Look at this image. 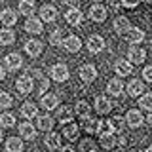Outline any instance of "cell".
I'll return each instance as SVG.
<instances>
[{
	"mask_svg": "<svg viewBox=\"0 0 152 152\" xmlns=\"http://www.w3.org/2000/svg\"><path fill=\"white\" fill-rule=\"evenodd\" d=\"M25 51L31 57H38L42 53V42H38V40H28L27 44H25Z\"/></svg>",
	"mask_w": 152,
	"mask_h": 152,
	"instance_id": "24",
	"label": "cell"
},
{
	"mask_svg": "<svg viewBox=\"0 0 152 152\" xmlns=\"http://www.w3.org/2000/svg\"><path fill=\"white\" fill-rule=\"evenodd\" d=\"M36 127L40 131H51V127H53V118L44 114V116H38L36 118Z\"/></svg>",
	"mask_w": 152,
	"mask_h": 152,
	"instance_id": "22",
	"label": "cell"
},
{
	"mask_svg": "<svg viewBox=\"0 0 152 152\" xmlns=\"http://www.w3.org/2000/svg\"><path fill=\"white\" fill-rule=\"evenodd\" d=\"M95 110H97L99 114H108L112 110V103H110V99H107V97H97L95 99Z\"/></svg>",
	"mask_w": 152,
	"mask_h": 152,
	"instance_id": "16",
	"label": "cell"
},
{
	"mask_svg": "<svg viewBox=\"0 0 152 152\" xmlns=\"http://www.w3.org/2000/svg\"><path fill=\"white\" fill-rule=\"evenodd\" d=\"M0 21H2L6 27H12V25H15V23H17V15H15V12H13L12 8H6V10H2V12H0Z\"/></svg>",
	"mask_w": 152,
	"mask_h": 152,
	"instance_id": "18",
	"label": "cell"
},
{
	"mask_svg": "<svg viewBox=\"0 0 152 152\" xmlns=\"http://www.w3.org/2000/svg\"><path fill=\"white\" fill-rule=\"evenodd\" d=\"M4 65H6L8 70H17V69L23 66V59H21L19 53H10V55H6V59H4Z\"/></svg>",
	"mask_w": 152,
	"mask_h": 152,
	"instance_id": "9",
	"label": "cell"
},
{
	"mask_svg": "<svg viewBox=\"0 0 152 152\" xmlns=\"http://www.w3.org/2000/svg\"><path fill=\"white\" fill-rule=\"evenodd\" d=\"M4 76H6V70H4V66L0 65V82H2V80H4Z\"/></svg>",
	"mask_w": 152,
	"mask_h": 152,
	"instance_id": "44",
	"label": "cell"
},
{
	"mask_svg": "<svg viewBox=\"0 0 152 152\" xmlns=\"http://www.w3.org/2000/svg\"><path fill=\"white\" fill-rule=\"evenodd\" d=\"M142 78H145L146 82H152V65L145 66V70H142Z\"/></svg>",
	"mask_w": 152,
	"mask_h": 152,
	"instance_id": "40",
	"label": "cell"
},
{
	"mask_svg": "<svg viewBox=\"0 0 152 152\" xmlns=\"http://www.w3.org/2000/svg\"><path fill=\"white\" fill-rule=\"evenodd\" d=\"M19 12H21L23 15L32 17V13H34V2H32V0H21V2H19Z\"/></svg>",
	"mask_w": 152,
	"mask_h": 152,
	"instance_id": "31",
	"label": "cell"
},
{
	"mask_svg": "<svg viewBox=\"0 0 152 152\" xmlns=\"http://www.w3.org/2000/svg\"><path fill=\"white\" fill-rule=\"evenodd\" d=\"M114 70H116L118 76H129L133 72V65L129 61H126V59H120V61H116V65H114Z\"/></svg>",
	"mask_w": 152,
	"mask_h": 152,
	"instance_id": "15",
	"label": "cell"
},
{
	"mask_svg": "<svg viewBox=\"0 0 152 152\" xmlns=\"http://www.w3.org/2000/svg\"><path fill=\"white\" fill-rule=\"evenodd\" d=\"M126 40L129 44H141L145 40V31H141L139 27H131L129 31L126 32Z\"/></svg>",
	"mask_w": 152,
	"mask_h": 152,
	"instance_id": "5",
	"label": "cell"
},
{
	"mask_svg": "<svg viewBox=\"0 0 152 152\" xmlns=\"http://www.w3.org/2000/svg\"><path fill=\"white\" fill-rule=\"evenodd\" d=\"M57 17V8L55 6H50V4H46V6L40 8V19L46 23H53Z\"/></svg>",
	"mask_w": 152,
	"mask_h": 152,
	"instance_id": "8",
	"label": "cell"
},
{
	"mask_svg": "<svg viewBox=\"0 0 152 152\" xmlns=\"http://www.w3.org/2000/svg\"><path fill=\"white\" fill-rule=\"evenodd\" d=\"M0 126H2V127H13V126H15V116L10 114V112L0 114Z\"/></svg>",
	"mask_w": 152,
	"mask_h": 152,
	"instance_id": "34",
	"label": "cell"
},
{
	"mask_svg": "<svg viewBox=\"0 0 152 152\" xmlns=\"http://www.w3.org/2000/svg\"><path fill=\"white\" fill-rule=\"evenodd\" d=\"M95 150H97V146L91 139H84L80 142V152H95Z\"/></svg>",
	"mask_w": 152,
	"mask_h": 152,
	"instance_id": "39",
	"label": "cell"
},
{
	"mask_svg": "<svg viewBox=\"0 0 152 152\" xmlns=\"http://www.w3.org/2000/svg\"><path fill=\"white\" fill-rule=\"evenodd\" d=\"M46 146L50 150H59L61 148V135L59 133H50L46 137Z\"/></svg>",
	"mask_w": 152,
	"mask_h": 152,
	"instance_id": "27",
	"label": "cell"
},
{
	"mask_svg": "<svg viewBox=\"0 0 152 152\" xmlns=\"http://www.w3.org/2000/svg\"><path fill=\"white\" fill-rule=\"evenodd\" d=\"M61 152H76L72 146H65V148H61Z\"/></svg>",
	"mask_w": 152,
	"mask_h": 152,
	"instance_id": "45",
	"label": "cell"
},
{
	"mask_svg": "<svg viewBox=\"0 0 152 152\" xmlns=\"http://www.w3.org/2000/svg\"><path fill=\"white\" fill-rule=\"evenodd\" d=\"M63 42H65L63 40V31H61V28H55V31L50 34V44L51 46H61Z\"/></svg>",
	"mask_w": 152,
	"mask_h": 152,
	"instance_id": "37",
	"label": "cell"
},
{
	"mask_svg": "<svg viewBox=\"0 0 152 152\" xmlns=\"http://www.w3.org/2000/svg\"><path fill=\"white\" fill-rule=\"evenodd\" d=\"M65 19H66L69 25H80V23L84 21V13L80 12L78 8H70L69 12L65 13Z\"/></svg>",
	"mask_w": 152,
	"mask_h": 152,
	"instance_id": "12",
	"label": "cell"
},
{
	"mask_svg": "<svg viewBox=\"0 0 152 152\" xmlns=\"http://www.w3.org/2000/svg\"><path fill=\"white\" fill-rule=\"evenodd\" d=\"M145 152H152V146H148V148H146V150H145Z\"/></svg>",
	"mask_w": 152,
	"mask_h": 152,
	"instance_id": "47",
	"label": "cell"
},
{
	"mask_svg": "<svg viewBox=\"0 0 152 152\" xmlns=\"http://www.w3.org/2000/svg\"><path fill=\"white\" fill-rule=\"evenodd\" d=\"M145 2H152V0H145Z\"/></svg>",
	"mask_w": 152,
	"mask_h": 152,
	"instance_id": "49",
	"label": "cell"
},
{
	"mask_svg": "<svg viewBox=\"0 0 152 152\" xmlns=\"http://www.w3.org/2000/svg\"><path fill=\"white\" fill-rule=\"evenodd\" d=\"M80 78H82L86 84L93 82V80L97 78V69H95L93 65H84L82 69H80Z\"/></svg>",
	"mask_w": 152,
	"mask_h": 152,
	"instance_id": "13",
	"label": "cell"
},
{
	"mask_svg": "<svg viewBox=\"0 0 152 152\" xmlns=\"http://www.w3.org/2000/svg\"><path fill=\"white\" fill-rule=\"evenodd\" d=\"M12 95L6 93V91H0V110H4V108H10L12 107Z\"/></svg>",
	"mask_w": 152,
	"mask_h": 152,
	"instance_id": "38",
	"label": "cell"
},
{
	"mask_svg": "<svg viewBox=\"0 0 152 152\" xmlns=\"http://www.w3.org/2000/svg\"><path fill=\"white\" fill-rule=\"evenodd\" d=\"M89 110H91V108H89V104L86 103V101H78L76 103V114H78L80 118H89Z\"/></svg>",
	"mask_w": 152,
	"mask_h": 152,
	"instance_id": "33",
	"label": "cell"
},
{
	"mask_svg": "<svg viewBox=\"0 0 152 152\" xmlns=\"http://www.w3.org/2000/svg\"><path fill=\"white\" fill-rule=\"evenodd\" d=\"M89 17H91L95 23H103L104 19H107V8L101 6V4H95V6L89 8Z\"/></svg>",
	"mask_w": 152,
	"mask_h": 152,
	"instance_id": "6",
	"label": "cell"
},
{
	"mask_svg": "<svg viewBox=\"0 0 152 152\" xmlns=\"http://www.w3.org/2000/svg\"><path fill=\"white\" fill-rule=\"evenodd\" d=\"M63 135L66 137V139L69 141H74L76 137H78V126H76V124H66V126L63 127Z\"/></svg>",
	"mask_w": 152,
	"mask_h": 152,
	"instance_id": "32",
	"label": "cell"
},
{
	"mask_svg": "<svg viewBox=\"0 0 152 152\" xmlns=\"http://www.w3.org/2000/svg\"><path fill=\"white\" fill-rule=\"evenodd\" d=\"M95 2H99V0H95Z\"/></svg>",
	"mask_w": 152,
	"mask_h": 152,
	"instance_id": "50",
	"label": "cell"
},
{
	"mask_svg": "<svg viewBox=\"0 0 152 152\" xmlns=\"http://www.w3.org/2000/svg\"><path fill=\"white\" fill-rule=\"evenodd\" d=\"M15 42V34H13V31H10V28H2L0 31V44L2 46H10Z\"/></svg>",
	"mask_w": 152,
	"mask_h": 152,
	"instance_id": "29",
	"label": "cell"
},
{
	"mask_svg": "<svg viewBox=\"0 0 152 152\" xmlns=\"http://www.w3.org/2000/svg\"><path fill=\"white\" fill-rule=\"evenodd\" d=\"M2 137H4V135H2V129H0V141H2Z\"/></svg>",
	"mask_w": 152,
	"mask_h": 152,
	"instance_id": "48",
	"label": "cell"
},
{
	"mask_svg": "<svg viewBox=\"0 0 152 152\" xmlns=\"http://www.w3.org/2000/svg\"><path fill=\"white\" fill-rule=\"evenodd\" d=\"M139 107L142 108V110L152 112V93H145V95H141V99H139Z\"/></svg>",
	"mask_w": 152,
	"mask_h": 152,
	"instance_id": "35",
	"label": "cell"
},
{
	"mask_svg": "<svg viewBox=\"0 0 152 152\" xmlns=\"http://www.w3.org/2000/svg\"><path fill=\"white\" fill-rule=\"evenodd\" d=\"M72 118H74V110L70 107H61L59 110H57V120L61 124H65V126L72 122Z\"/></svg>",
	"mask_w": 152,
	"mask_h": 152,
	"instance_id": "19",
	"label": "cell"
},
{
	"mask_svg": "<svg viewBox=\"0 0 152 152\" xmlns=\"http://www.w3.org/2000/svg\"><path fill=\"white\" fill-rule=\"evenodd\" d=\"M146 122H148V124H152V112L148 114V118H146Z\"/></svg>",
	"mask_w": 152,
	"mask_h": 152,
	"instance_id": "46",
	"label": "cell"
},
{
	"mask_svg": "<svg viewBox=\"0 0 152 152\" xmlns=\"http://www.w3.org/2000/svg\"><path fill=\"white\" fill-rule=\"evenodd\" d=\"M108 124H110V127H112V131H118L120 133L124 129V126H126V120H124L122 116H114L108 120Z\"/></svg>",
	"mask_w": 152,
	"mask_h": 152,
	"instance_id": "36",
	"label": "cell"
},
{
	"mask_svg": "<svg viewBox=\"0 0 152 152\" xmlns=\"http://www.w3.org/2000/svg\"><path fill=\"white\" fill-rule=\"evenodd\" d=\"M137 4H139V0H122V6L126 8H135Z\"/></svg>",
	"mask_w": 152,
	"mask_h": 152,
	"instance_id": "41",
	"label": "cell"
},
{
	"mask_svg": "<svg viewBox=\"0 0 152 152\" xmlns=\"http://www.w3.org/2000/svg\"><path fill=\"white\" fill-rule=\"evenodd\" d=\"M17 91L19 93H23V95H27V93H31L32 91V88H34V84H32V78L28 74H23V76H19L17 78Z\"/></svg>",
	"mask_w": 152,
	"mask_h": 152,
	"instance_id": "2",
	"label": "cell"
},
{
	"mask_svg": "<svg viewBox=\"0 0 152 152\" xmlns=\"http://www.w3.org/2000/svg\"><path fill=\"white\" fill-rule=\"evenodd\" d=\"M61 2H63V4H69L70 8H76V4H78L80 0H61Z\"/></svg>",
	"mask_w": 152,
	"mask_h": 152,
	"instance_id": "42",
	"label": "cell"
},
{
	"mask_svg": "<svg viewBox=\"0 0 152 152\" xmlns=\"http://www.w3.org/2000/svg\"><path fill=\"white\" fill-rule=\"evenodd\" d=\"M103 48H104V40H103V36L93 34V36H89V38H88V50L91 51V53H99V51H103Z\"/></svg>",
	"mask_w": 152,
	"mask_h": 152,
	"instance_id": "7",
	"label": "cell"
},
{
	"mask_svg": "<svg viewBox=\"0 0 152 152\" xmlns=\"http://www.w3.org/2000/svg\"><path fill=\"white\" fill-rule=\"evenodd\" d=\"M21 114H23L25 118H34L36 114H38V107H36L34 103H31V101H28V103H23Z\"/></svg>",
	"mask_w": 152,
	"mask_h": 152,
	"instance_id": "30",
	"label": "cell"
},
{
	"mask_svg": "<svg viewBox=\"0 0 152 152\" xmlns=\"http://www.w3.org/2000/svg\"><path fill=\"white\" fill-rule=\"evenodd\" d=\"M142 122H145V118H142L141 110H135V108H131V110L126 114V124H127L129 127H139Z\"/></svg>",
	"mask_w": 152,
	"mask_h": 152,
	"instance_id": "4",
	"label": "cell"
},
{
	"mask_svg": "<svg viewBox=\"0 0 152 152\" xmlns=\"http://www.w3.org/2000/svg\"><path fill=\"white\" fill-rule=\"evenodd\" d=\"M145 59H146V51L139 46H133L129 50V53H127V61H129L131 65H141Z\"/></svg>",
	"mask_w": 152,
	"mask_h": 152,
	"instance_id": "3",
	"label": "cell"
},
{
	"mask_svg": "<svg viewBox=\"0 0 152 152\" xmlns=\"http://www.w3.org/2000/svg\"><path fill=\"white\" fill-rule=\"evenodd\" d=\"M25 31L31 32V34H40V32H42V19L28 17L25 21Z\"/></svg>",
	"mask_w": 152,
	"mask_h": 152,
	"instance_id": "17",
	"label": "cell"
},
{
	"mask_svg": "<svg viewBox=\"0 0 152 152\" xmlns=\"http://www.w3.org/2000/svg\"><path fill=\"white\" fill-rule=\"evenodd\" d=\"M63 46H65V50H66V51H70V53H76V51H80V48H82V40H80L78 36L70 34V36H66V38H65Z\"/></svg>",
	"mask_w": 152,
	"mask_h": 152,
	"instance_id": "11",
	"label": "cell"
},
{
	"mask_svg": "<svg viewBox=\"0 0 152 152\" xmlns=\"http://www.w3.org/2000/svg\"><path fill=\"white\" fill-rule=\"evenodd\" d=\"M51 78L55 80V82H65V80H69V66L63 65V63H57L51 66Z\"/></svg>",
	"mask_w": 152,
	"mask_h": 152,
	"instance_id": "1",
	"label": "cell"
},
{
	"mask_svg": "<svg viewBox=\"0 0 152 152\" xmlns=\"http://www.w3.org/2000/svg\"><path fill=\"white\" fill-rule=\"evenodd\" d=\"M40 104L46 110H53V108H57V104H59V97L53 95V93H46V95L40 97Z\"/></svg>",
	"mask_w": 152,
	"mask_h": 152,
	"instance_id": "10",
	"label": "cell"
},
{
	"mask_svg": "<svg viewBox=\"0 0 152 152\" xmlns=\"http://www.w3.org/2000/svg\"><path fill=\"white\" fill-rule=\"evenodd\" d=\"M6 150L8 152H23L21 137H10V139L6 141Z\"/></svg>",
	"mask_w": 152,
	"mask_h": 152,
	"instance_id": "26",
	"label": "cell"
},
{
	"mask_svg": "<svg viewBox=\"0 0 152 152\" xmlns=\"http://www.w3.org/2000/svg\"><path fill=\"white\" fill-rule=\"evenodd\" d=\"M118 145H120V146H126L127 145V139L124 135H120V137H118Z\"/></svg>",
	"mask_w": 152,
	"mask_h": 152,
	"instance_id": "43",
	"label": "cell"
},
{
	"mask_svg": "<svg viewBox=\"0 0 152 152\" xmlns=\"http://www.w3.org/2000/svg\"><path fill=\"white\" fill-rule=\"evenodd\" d=\"M99 139H101V146L103 148H114V146L118 145V139L114 137V133H104V135H99Z\"/></svg>",
	"mask_w": 152,
	"mask_h": 152,
	"instance_id": "28",
	"label": "cell"
},
{
	"mask_svg": "<svg viewBox=\"0 0 152 152\" xmlns=\"http://www.w3.org/2000/svg\"><path fill=\"white\" fill-rule=\"evenodd\" d=\"M107 91L110 93V95H114V97L122 95V91H124V84H122V80H120V78H112L110 82L107 84Z\"/></svg>",
	"mask_w": 152,
	"mask_h": 152,
	"instance_id": "21",
	"label": "cell"
},
{
	"mask_svg": "<svg viewBox=\"0 0 152 152\" xmlns=\"http://www.w3.org/2000/svg\"><path fill=\"white\" fill-rule=\"evenodd\" d=\"M142 91H145V84H142L141 80H131V82L127 84V93H129L131 97H139Z\"/></svg>",
	"mask_w": 152,
	"mask_h": 152,
	"instance_id": "25",
	"label": "cell"
},
{
	"mask_svg": "<svg viewBox=\"0 0 152 152\" xmlns=\"http://www.w3.org/2000/svg\"><path fill=\"white\" fill-rule=\"evenodd\" d=\"M129 28H131V25H129V19L126 15H118L114 19V31H116L118 34H126Z\"/></svg>",
	"mask_w": 152,
	"mask_h": 152,
	"instance_id": "14",
	"label": "cell"
},
{
	"mask_svg": "<svg viewBox=\"0 0 152 152\" xmlns=\"http://www.w3.org/2000/svg\"><path fill=\"white\" fill-rule=\"evenodd\" d=\"M82 126H84V129L88 133H99V129H101V120H95V118H84Z\"/></svg>",
	"mask_w": 152,
	"mask_h": 152,
	"instance_id": "23",
	"label": "cell"
},
{
	"mask_svg": "<svg viewBox=\"0 0 152 152\" xmlns=\"http://www.w3.org/2000/svg\"><path fill=\"white\" fill-rule=\"evenodd\" d=\"M19 133H21L23 139H28V141H32L36 137V129L31 122H23L21 126H19Z\"/></svg>",
	"mask_w": 152,
	"mask_h": 152,
	"instance_id": "20",
	"label": "cell"
}]
</instances>
